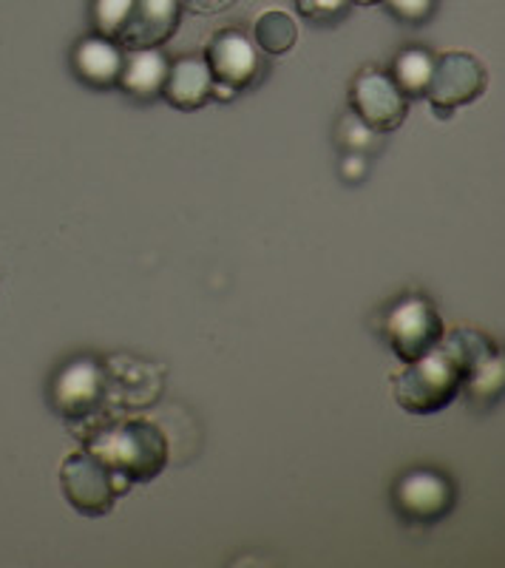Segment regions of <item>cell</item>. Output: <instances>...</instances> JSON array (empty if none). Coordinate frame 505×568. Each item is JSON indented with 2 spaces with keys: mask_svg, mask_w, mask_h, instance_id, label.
Wrapping results in <instances>:
<instances>
[{
  "mask_svg": "<svg viewBox=\"0 0 505 568\" xmlns=\"http://www.w3.org/2000/svg\"><path fill=\"white\" fill-rule=\"evenodd\" d=\"M236 0H182V7L190 9V12L196 14H214V12H221V9L234 7Z\"/></svg>",
  "mask_w": 505,
  "mask_h": 568,
  "instance_id": "20",
  "label": "cell"
},
{
  "mask_svg": "<svg viewBox=\"0 0 505 568\" xmlns=\"http://www.w3.org/2000/svg\"><path fill=\"white\" fill-rule=\"evenodd\" d=\"M168 65V58L159 45H136V49L125 52L117 85L134 100L163 98Z\"/></svg>",
  "mask_w": 505,
  "mask_h": 568,
  "instance_id": "14",
  "label": "cell"
},
{
  "mask_svg": "<svg viewBox=\"0 0 505 568\" xmlns=\"http://www.w3.org/2000/svg\"><path fill=\"white\" fill-rule=\"evenodd\" d=\"M123 58L125 52L120 40L94 32L78 40V45L72 49V69L91 89H111L120 83Z\"/></svg>",
  "mask_w": 505,
  "mask_h": 568,
  "instance_id": "11",
  "label": "cell"
},
{
  "mask_svg": "<svg viewBox=\"0 0 505 568\" xmlns=\"http://www.w3.org/2000/svg\"><path fill=\"white\" fill-rule=\"evenodd\" d=\"M163 98L179 111H196L214 100V74L205 58H179L168 65Z\"/></svg>",
  "mask_w": 505,
  "mask_h": 568,
  "instance_id": "13",
  "label": "cell"
},
{
  "mask_svg": "<svg viewBox=\"0 0 505 568\" xmlns=\"http://www.w3.org/2000/svg\"><path fill=\"white\" fill-rule=\"evenodd\" d=\"M358 7H375V3H383V0H352Z\"/></svg>",
  "mask_w": 505,
  "mask_h": 568,
  "instance_id": "21",
  "label": "cell"
},
{
  "mask_svg": "<svg viewBox=\"0 0 505 568\" xmlns=\"http://www.w3.org/2000/svg\"><path fill=\"white\" fill-rule=\"evenodd\" d=\"M395 509L409 524H437L454 509L457 489L446 475L434 469H412L401 475L392 489Z\"/></svg>",
  "mask_w": 505,
  "mask_h": 568,
  "instance_id": "9",
  "label": "cell"
},
{
  "mask_svg": "<svg viewBox=\"0 0 505 568\" xmlns=\"http://www.w3.org/2000/svg\"><path fill=\"white\" fill-rule=\"evenodd\" d=\"M182 14V0H134L131 18L125 23L120 43L136 45H163L176 32Z\"/></svg>",
  "mask_w": 505,
  "mask_h": 568,
  "instance_id": "12",
  "label": "cell"
},
{
  "mask_svg": "<svg viewBox=\"0 0 505 568\" xmlns=\"http://www.w3.org/2000/svg\"><path fill=\"white\" fill-rule=\"evenodd\" d=\"M205 60H208L210 74H214L216 83H225L236 91L252 85L261 74L259 45L252 43L250 34L234 27L219 29L210 38Z\"/></svg>",
  "mask_w": 505,
  "mask_h": 568,
  "instance_id": "10",
  "label": "cell"
},
{
  "mask_svg": "<svg viewBox=\"0 0 505 568\" xmlns=\"http://www.w3.org/2000/svg\"><path fill=\"white\" fill-rule=\"evenodd\" d=\"M298 40L296 18L281 9H267L256 18L252 27V43L259 45L265 54H285L290 52Z\"/></svg>",
  "mask_w": 505,
  "mask_h": 568,
  "instance_id": "16",
  "label": "cell"
},
{
  "mask_svg": "<svg viewBox=\"0 0 505 568\" xmlns=\"http://www.w3.org/2000/svg\"><path fill=\"white\" fill-rule=\"evenodd\" d=\"M434 71V54L423 45H406L398 52V58L392 60V80L401 85V91L406 98H423L429 89V80H432Z\"/></svg>",
  "mask_w": 505,
  "mask_h": 568,
  "instance_id": "15",
  "label": "cell"
},
{
  "mask_svg": "<svg viewBox=\"0 0 505 568\" xmlns=\"http://www.w3.org/2000/svg\"><path fill=\"white\" fill-rule=\"evenodd\" d=\"M381 336L403 364L415 362L441 344L443 318L429 296L403 293L383 307Z\"/></svg>",
  "mask_w": 505,
  "mask_h": 568,
  "instance_id": "3",
  "label": "cell"
},
{
  "mask_svg": "<svg viewBox=\"0 0 505 568\" xmlns=\"http://www.w3.org/2000/svg\"><path fill=\"white\" fill-rule=\"evenodd\" d=\"M387 3V12L392 14L401 23H412V27H421L434 14L437 0H383Z\"/></svg>",
  "mask_w": 505,
  "mask_h": 568,
  "instance_id": "19",
  "label": "cell"
},
{
  "mask_svg": "<svg viewBox=\"0 0 505 568\" xmlns=\"http://www.w3.org/2000/svg\"><path fill=\"white\" fill-rule=\"evenodd\" d=\"M298 14L312 23H321V27H332L341 18H347L352 0H296Z\"/></svg>",
  "mask_w": 505,
  "mask_h": 568,
  "instance_id": "18",
  "label": "cell"
},
{
  "mask_svg": "<svg viewBox=\"0 0 505 568\" xmlns=\"http://www.w3.org/2000/svg\"><path fill=\"white\" fill-rule=\"evenodd\" d=\"M131 9H134V0H91V20H94V29L105 38L120 40L125 23L131 18Z\"/></svg>",
  "mask_w": 505,
  "mask_h": 568,
  "instance_id": "17",
  "label": "cell"
},
{
  "mask_svg": "<svg viewBox=\"0 0 505 568\" xmlns=\"http://www.w3.org/2000/svg\"><path fill=\"white\" fill-rule=\"evenodd\" d=\"M441 344L461 367V395H466L472 407H488L503 395V353L492 338L477 329L457 327L443 333Z\"/></svg>",
  "mask_w": 505,
  "mask_h": 568,
  "instance_id": "4",
  "label": "cell"
},
{
  "mask_svg": "<svg viewBox=\"0 0 505 568\" xmlns=\"http://www.w3.org/2000/svg\"><path fill=\"white\" fill-rule=\"evenodd\" d=\"M60 486H63L65 500L80 515L100 517L114 509L117 497L131 489V480L111 471L91 453H74L60 466Z\"/></svg>",
  "mask_w": 505,
  "mask_h": 568,
  "instance_id": "5",
  "label": "cell"
},
{
  "mask_svg": "<svg viewBox=\"0 0 505 568\" xmlns=\"http://www.w3.org/2000/svg\"><path fill=\"white\" fill-rule=\"evenodd\" d=\"M488 74L474 54L443 52L434 58L432 80H429L426 98L437 116H452L461 105L477 100L486 91Z\"/></svg>",
  "mask_w": 505,
  "mask_h": 568,
  "instance_id": "8",
  "label": "cell"
},
{
  "mask_svg": "<svg viewBox=\"0 0 505 568\" xmlns=\"http://www.w3.org/2000/svg\"><path fill=\"white\" fill-rule=\"evenodd\" d=\"M109 395V378L97 358L91 355H78L72 362L54 373L52 387H49V400L54 413L63 418L83 424L89 418H97L100 409Z\"/></svg>",
  "mask_w": 505,
  "mask_h": 568,
  "instance_id": "6",
  "label": "cell"
},
{
  "mask_svg": "<svg viewBox=\"0 0 505 568\" xmlns=\"http://www.w3.org/2000/svg\"><path fill=\"white\" fill-rule=\"evenodd\" d=\"M463 389V373L443 344L426 355L406 362V367L392 375V393L406 413L429 415L441 413Z\"/></svg>",
  "mask_w": 505,
  "mask_h": 568,
  "instance_id": "2",
  "label": "cell"
},
{
  "mask_svg": "<svg viewBox=\"0 0 505 568\" xmlns=\"http://www.w3.org/2000/svg\"><path fill=\"white\" fill-rule=\"evenodd\" d=\"M85 453L131 484H148L168 464V440L151 420H100L85 435Z\"/></svg>",
  "mask_w": 505,
  "mask_h": 568,
  "instance_id": "1",
  "label": "cell"
},
{
  "mask_svg": "<svg viewBox=\"0 0 505 568\" xmlns=\"http://www.w3.org/2000/svg\"><path fill=\"white\" fill-rule=\"evenodd\" d=\"M350 109L363 125L378 134L395 131L409 114V98L387 69L367 65L352 78Z\"/></svg>",
  "mask_w": 505,
  "mask_h": 568,
  "instance_id": "7",
  "label": "cell"
}]
</instances>
